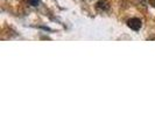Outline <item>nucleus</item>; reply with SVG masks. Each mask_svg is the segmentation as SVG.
I'll return each instance as SVG.
<instances>
[{
  "label": "nucleus",
  "mask_w": 155,
  "mask_h": 140,
  "mask_svg": "<svg viewBox=\"0 0 155 140\" xmlns=\"http://www.w3.org/2000/svg\"><path fill=\"white\" fill-rule=\"evenodd\" d=\"M127 26L133 31H139L141 28V26H142V22H141V20L139 18H132V19H130L127 21Z\"/></svg>",
  "instance_id": "nucleus-1"
},
{
  "label": "nucleus",
  "mask_w": 155,
  "mask_h": 140,
  "mask_svg": "<svg viewBox=\"0 0 155 140\" xmlns=\"http://www.w3.org/2000/svg\"><path fill=\"white\" fill-rule=\"evenodd\" d=\"M96 8H97V11H99V12H106V11L110 9V4L106 0H99V1L96 4Z\"/></svg>",
  "instance_id": "nucleus-2"
},
{
  "label": "nucleus",
  "mask_w": 155,
  "mask_h": 140,
  "mask_svg": "<svg viewBox=\"0 0 155 140\" xmlns=\"http://www.w3.org/2000/svg\"><path fill=\"white\" fill-rule=\"evenodd\" d=\"M29 2H31L33 6H38L39 5V0H29Z\"/></svg>",
  "instance_id": "nucleus-3"
},
{
  "label": "nucleus",
  "mask_w": 155,
  "mask_h": 140,
  "mask_svg": "<svg viewBox=\"0 0 155 140\" xmlns=\"http://www.w3.org/2000/svg\"><path fill=\"white\" fill-rule=\"evenodd\" d=\"M147 1H148V0H138V2H139L140 5H142V6H146Z\"/></svg>",
  "instance_id": "nucleus-4"
},
{
  "label": "nucleus",
  "mask_w": 155,
  "mask_h": 140,
  "mask_svg": "<svg viewBox=\"0 0 155 140\" xmlns=\"http://www.w3.org/2000/svg\"><path fill=\"white\" fill-rule=\"evenodd\" d=\"M148 2H149L150 6H153L155 8V0H148Z\"/></svg>",
  "instance_id": "nucleus-5"
}]
</instances>
